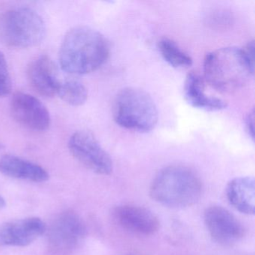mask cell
Listing matches in <instances>:
<instances>
[{"mask_svg": "<svg viewBox=\"0 0 255 255\" xmlns=\"http://www.w3.org/2000/svg\"><path fill=\"white\" fill-rule=\"evenodd\" d=\"M45 34L42 17L31 8H14L0 15V40L8 47H34L44 40Z\"/></svg>", "mask_w": 255, "mask_h": 255, "instance_id": "5", "label": "cell"}, {"mask_svg": "<svg viewBox=\"0 0 255 255\" xmlns=\"http://www.w3.org/2000/svg\"><path fill=\"white\" fill-rule=\"evenodd\" d=\"M158 47L162 57L171 66L176 68H188L192 65V58L170 38H162L159 41Z\"/></svg>", "mask_w": 255, "mask_h": 255, "instance_id": "16", "label": "cell"}, {"mask_svg": "<svg viewBox=\"0 0 255 255\" xmlns=\"http://www.w3.org/2000/svg\"><path fill=\"white\" fill-rule=\"evenodd\" d=\"M246 120V128L248 133H249V136L254 139V134H255V112L254 110L249 113Z\"/></svg>", "mask_w": 255, "mask_h": 255, "instance_id": "20", "label": "cell"}, {"mask_svg": "<svg viewBox=\"0 0 255 255\" xmlns=\"http://www.w3.org/2000/svg\"><path fill=\"white\" fill-rule=\"evenodd\" d=\"M68 148L72 156L90 171L101 175H109L113 172L111 157L91 132H74L68 141Z\"/></svg>", "mask_w": 255, "mask_h": 255, "instance_id": "6", "label": "cell"}, {"mask_svg": "<svg viewBox=\"0 0 255 255\" xmlns=\"http://www.w3.org/2000/svg\"><path fill=\"white\" fill-rule=\"evenodd\" d=\"M228 202L243 214L254 215L255 212V184L253 177H239L227 185Z\"/></svg>", "mask_w": 255, "mask_h": 255, "instance_id": "13", "label": "cell"}, {"mask_svg": "<svg viewBox=\"0 0 255 255\" xmlns=\"http://www.w3.org/2000/svg\"><path fill=\"white\" fill-rule=\"evenodd\" d=\"M12 90V83L8 64L3 53L0 51V97L9 95Z\"/></svg>", "mask_w": 255, "mask_h": 255, "instance_id": "18", "label": "cell"}, {"mask_svg": "<svg viewBox=\"0 0 255 255\" xmlns=\"http://www.w3.org/2000/svg\"><path fill=\"white\" fill-rule=\"evenodd\" d=\"M57 94L64 102L74 107L83 105L88 98L86 86L76 79H69L61 83Z\"/></svg>", "mask_w": 255, "mask_h": 255, "instance_id": "17", "label": "cell"}, {"mask_svg": "<svg viewBox=\"0 0 255 255\" xmlns=\"http://www.w3.org/2000/svg\"><path fill=\"white\" fill-rule=\"evenodd\" d=\"M110 51V44L101 32L89 26H77L64 37L59 62L65 72L89 74L104 65Z\"/></svg>", "mask_w": 255, "mask_h": 255, "instance_id": "1", "label": "cell"}, {"mask_svg": "<svg viewBox=\"0 0 255 255\" xmlns=\"http://www.w3.org/2000/svg\"><path fill=\"white\" fill-rule=\"evenodd\" d=\"M243 52L251 69L253 71H255L254 70L255 69V42L254 41L248 43L247 45L243 49Z\"/></svg>", "mask_w": 255, "mask_h": 255, "instance_id": "19", "label": "cell"}, {"mask_svg": "<svg viewBox=\"0 0 255 255\" xmlns=\"http://www.w3.org/2000/svg\"><path fill=\"white\" fill-rule=\"evenodd\" d=\"M11 115L16 122L35 131H45L50 126V113L45 106L29 94L16 92L10 104Z\"/></svg>", "mask_w": 255, "mask_h": 255, "instance_id": "9", "label": "cell"}, {"mask_svg": "<svg viewBox=\"0 0 255 255\" xmlns=\"http://www.w3.org/2000/svg\"><path fill=\"white\" fill-rule=\"evenodd\" d=\"M150 197L171 208H185L196 204L203 193L201 179L190 168L171 165L161 170L150 186Z\"/></svg>", "mask_w": 255, "mask_h": 255, "instance_id": "2", "label": "cell"}, {"mask_svg": "<svg viewBox=\"0 0 255 255\" xmlns=\"http://www.w3.org/2000/svg\"><path fill=\"white\" fill-rule=\"evenodd\" d=\"M113 216L122 228L138 235H153L157 232L160 225L151 211L138 206H119L115 208Z\"/></svg>", "mask_w": 255, "mask_h": 255, "instance_id": "11", "label": "cell"}, {"mask_svg": "<svg viewBox=\"0 0 255 255\" xmlns=\"http://www.w3.org/2000/svg\"><path fill=\"white\" fill-rule=\"evenodd\" d=\"M183 92L188 104L195 108L206 111H219L228 106L224 100L207 95L204 80L195 73L188 74Z\"/></svg>", "mask_w": 255, "mask_h": 255, "instance_id": "14", "label": "cell"}, {"mask_svg": "<svg viewBox=\"0 0 255 255\" xmlns=\"http://www.w3.org/2000/svg\"><path fill=\"white\" fill-rule=\"evenodd\" d=\"M204 223L212 239L222 246H232L244 236L241 222L221 206H212L205 210Z\"/></svg>", "mask_w": 255, "mask_h": 255, "instance_id": "8", "label": "cell"}, {"mask_svg": "<svg viewBox=\"0 0 255 255\" xmlns=\"http://www.w3.org/2000/svg\"><path fill=\"white\" fill-rule=\"evenodd\" d=\"M0 173L12 178L32 182H45L50 177L47 171L40 165L9 154L0 159Z\"/></svg>", "mask_w": 255, "mask_h": 255, "instance_id": "15", "label": "cell"}, {"mask_svg": "<svg viewBox=\"0 0 255 255\" xmlns=\"http://www.w3.org/2000/svg\"><path fill=\"white\" fill-rule=\"evenodd\" d=\"M47 231L39 218L9 221L0 225V246H26L38 240Z\"/></svg>", "mask_w": 255, "mask_h": 255, "instance_id": "10", "label": "cell"}, {"mask_svg": "<svg viewBox=\"0 0 255 255\" xmlns=\"http://www.w3.org/2000/svg\"><path fill=\"white\" fill-rule=\"evenodd\" d=\"M113 112L118 125L135 132H150L158 122L154 101L147 92L138 88L120 91L115 98Z\"/></svg>", "mask_w": 255, "mask_h": 255, "instance_id": "4", "label": "cell"}, {"mask_svg": "<svg viewBox=\"0 0 255 255\" xmlns=\"http://www.w3.org/2000/svg\"><path fill=\"white\" fill-rule=\"evenodd\" d=\"M204 70L207 83L224 92L240 89L254 74L243 50L237 47H225L208 53L204 59Z\"/></svg>", "mask_w": 255, "mask_h": 255, "instance_id": "3", "label": "cell"}, {"mask_svg": "<svg viewBox=\"0 0 255 255\" xmlns=\"http://www.w3.org/2000/svg\"><path fill=\"white\" fill-rule=\"evenodd\" d=\"M27 78L31 87L46 98L56 95L61 84L56 65L45 55L38 56L30 62L27 69Z\"/></svg>", "mask_w": 255, "mask_h": 255, "instance_id": "12", "label": "cell"}, {"mask_svg": "<svg viewBox=\"0 0 255 255\" xmlns=\"http://www.w3.org/2000/svg\"><path fill=\"white\" fill-rule=\"evenodd\" d=\"M87 230L83 219L74 212H65L55 219L49 231L50 249L58 255H67L83 241Z\"/></svg>", "mask_w": 255, "mask_h": 255, "instance_id": "7", "label": "cell"}, {"mask_svg": "<svg viewBox=\"0 0 255 255\" xmlns=\"http://www.w3.org/2000/svg\"><path fill=\"white\" fill-rule=\"evenodd\" d=\"M5 206V200L2 196H0V209L3 208Z\"/></svg>", "mask_w": 255, "mask_h": 255, "instance_id": "21", "label": "cell"}]
</instances>
